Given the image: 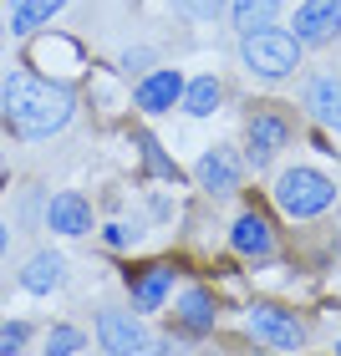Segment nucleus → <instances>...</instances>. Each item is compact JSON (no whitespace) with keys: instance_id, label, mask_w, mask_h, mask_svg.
<instances>
[{"instance_id":"1","label":"nucleus","mask_w":341,"mask_h":356,"mask_svg":"<svg viewBox=\"0 0 341 356\" xmlns=\"http://www.w3.org/2000/svg\"><path fill=\"white\" fill-rule=\"evenodd\" d=\"M72 92L61 87V82H46V76L36 72H15L6 76V92H0V118H6V127L21 143H46V138H56L61 127L72 122Z\"/></svg>"},{"instance_id":"2","label":"nucleus","mask_w":341,"mask_h":356,"mask_svg":"<svg viewBox=\"0 0 341 356\" xmlns=\"http://www.w3.org/2000/svg\"><path fill=\"white\" fill-rule=\"evenodd\" d=\"M239 61L265 82H280V76L301 67V41H296V31H280V26L250 31V36H239Z\"/></svg>"},{"instance_id":"3","label":"nucleus","mask_w":341,"mask_h":356,"mask_svg":"<svg viewBox=\"0 0 341 356\" xmlns=\"http://www.w3.org/2000/svg\"><path fill=\"white\" fill-rule=\"evenodd\" d=\"M275 204H280L290 219H316L336 204V184L316 168H285L275 178Z\"/></svg>"},{"instance_id":"4","label":"nucleus","mask_w":341,"mask_h":356,"mask_svg":"<svg viewBox=\"0 0 341 356\" xmlns=\"http://www.w3.org/2000/svg\"><path fill=\"white\" fill-rule=\"evenodd\" d=\"M184 72L178 67H158L148 76H138V87H133V107L138 112H148V118H164V112H173L178 102H184Z\"/></svg>"},{"instance_id":"5","label":"nucleus","mask_w":341,"mask_h":356,"mask_svg":"<svg viewBox=\"0 0 341 356\" xmlns=\"http://www.w3.org/2000/svg\"><path fill=\"white\" fill-rule=\"evenodd\" d=\"M97 341H102L107 356H138L148 346V331L133 311H102L97 316Z\"/></svg>"},{"instance_id":"6","label":"nucleus","mask_w":341,"mask_h":356,"mask_svg":"<svg viewBox=\"0 0 341 356\" xmlns=\"http://www.w3.org/2000/svg\"><path fill=\"white\" fill-rule=\"evenodd\" d=\"M336 31H341V0H301V10H296L301 46H331Z\"/></svg>"},{"instance_id":"7","label":"nucleus","mask_w":341,"mask_h":356,"mask_svg":"<svg viewBox=\"0 0 341 356\" xmlns=\"http://www.w3.org/2000/svg\"><path fill=\"white\" fill-rule=\"evenodd\" d=\"M250 331L265 346H275V351H301V341H306L301 321L290 311H280V305H255V311H250Z\"/></svg>"},{"instance_id":"8","label":"nucleus","mask_w":341,"mask_h":356,"mask_svg":"<svg viewBox=\"0 0 341 356\" xmlns=\"http://www.w3.org/2000/svg\"><path fill=\"white\" fill-rule=\"evenodd\" d=\"M46 229L56 234H92V204L77 188H61L51 204H46Z\"/></svg>"},{"instance_id":"9","label":"nucleus","mask_w":341,"mask_h":356,"mask_svg":"<svg viewBox=\"0 0 341 356\" xmlns=\"http://www.w3.org/2000/svg\"><path fill=\"white\" fill-rule=\"evenodd\" d=\"M285 143H290V122L285 118H275V112H255L250 118V163L255 168H265Z\"/></svg>"},{"instance_id":"10","label":"nucleus","mask_w":341,"mask_h":356,"mask_svg":"<svg viewBox=\"0 0 341 356\" xmlns=\"http://www.w3.org/2000/svg\"><path fill=\"white\" fill-rule=\"evenodd\" d=\"M306 107H311V118H316L321 127L341 133V76H336V72L311 76V87H306Z\"/></svg>"},{"instance_id":"11","label":"nucleus","mask_w":341,"mask_h":356,"mask_svg":"<svg viewBox=\"0 0 341 356\" xmlns=\"http://www.w3.org/2000/svg\"><path fill=\"white\" fill-rule=\"evenodd\" d=\"M193 173H199V184H204L209 193H235V188H239V158H235L230 148H209Z\"/></svg>"},{"instance_id":"12","label":"nucleus","mask_w":341,"mask_h":356,"mask_svg":"<svg viewBox=\"0 0 341 356\" xmlns=\"http://www.w3.org/2000/svg\"><path fill=\"white\" fill-rule=\"evenodd\" d=\"M61 280H67V260H61L56 250L31 254V260H26V270H21V285L31 290V296H46V290H56Z\"/></svg>"},{"instance_id":"13","label":"nucleus","mask_w":341,"mask_h":356,"mask_svg":"<svg viewBox=\"0 0 341 356\" xmlns=\"http://www.w3.org/2000/svg\"><path fill=\"white\" fill-rule=\"evenodd\" d=\"M61 10H67V0H15L10 6V36H36Z\"/></svg>"},{"instance_id":"14","label":"nucleus","mask_w":341,"mask_h":356,"mask_svg":"<svg viewBox=\"0 0 341 356\" xmlns=\"http://www.w3.org/2000/svg\"><path fill=\"white\" fill-rule=\"evenodd\" d=\"M127 285H133V305L138 311H158L168 296V285H173V270L168 265H148V270H138V280L127 275Z\"/></svg>"},{"instance_id":"15","label":"nucleus","mask_w":341,"mask_h":356,"mask_svg":"<svg viewBox=\"0 0 341 356\" xmlns=\"http://www.w3.org/2000/svg\"><path fill=\"white\" fill-rule=\"evenodd\" d=\"M230 245L239 254H270L275 250V234H270V224L260 219V214H239L235 229H230Z\"/></svg>"},{"instance_id":"16","label":"nucleus","mask_w":341,"mask_h":356,"mask_svg":"<svg viewBox=\"0 0 341 356\" xmlns=\"http://www.w3.org/2000/svg\"><path fill=\"white\" fill-rule=\"evenodd\" d=\"M275 15H280V0H235V6H230V21H235L239 36L275 26Z\"/></svg>"},{"instance_id":"17","label":"nucleus","mask_w":341,"mask_h":356,"mask_svg":"<svg viewBox=\"0 0 341 356\" xmlns=\"http://www.w3.org/2000/svg\"><path fill=\"white\" fill-rule=\"evenodd\" d=\"M189 112V118H214V107H219V76L214 72H204V76H193V82L184 87V102H178Z\"/></svg>"},{"instance_id":"18","label":"nucleus","mask_w":341,"mask_h":356,"mask_svg":"<svg viewBox=\"0 0 341 356\" xmlns=\"http://www.w3.org/2000/svg\"><path fill=\"white\" fill-rule=\"evenodd\" d=\"M214 300H209V290H199V285H193V290H184V300H178V321H184V326L189 331H214Z\"/></svg>"},{"instance_id":"19","label":"nucleus","mask_w":341,"mask_h":356,"mask_svg":"<svg viewBox=\"0 0 341 356\" xmlns=\"http://www.w3.org/2000/svg\"><path fill=\"white\" fill-rule=\"evenodd\" d=\"M82 346H87V336L77 326H51L46 331V356H77Z\"/></svg>"},{"instance_id":"20","label":"nucleus","mask_w":341,"mask_h":356,"mask_svg":"<svg viewBox=\"0 0 341 356\" xmlns=\"http://www.w3.org/2000/svg\"><path fill=\"white\" fill-rule=\"evenodd\" d=\"M31 341V326L26 321H15V326H0V356H21Z\"/></svg>"},{"instance_id":"21","label":"nucleus","mask_w":341,"mask_h":356,"mask_svg":"<svg viewBox=\"0 0 341 356\" xmlns=\"http://www.w3.org/2000/svg\"><path fill=\"white\" fill-rule=\"evenodd\" d=\"M230 6V0H173L178 15H193V21H214V15Z\"/></svg>"},{"instance_id":"22","label":"nucleus","mask_w":341,"mask_h":356,"mask_svg":"<svg viewBox=\"0 0 341 356\" xmlns=\"http://www.w3.org/2000/svg\"><path fill=\"white\" fill-rule=\"evenodd\" d=\"M118 67H122L127 76H148V67H153V51H148V46H138V51H122V56H118Z\"/></svg>"},{"instance_id":"23","label":"nucleus","mask_w":341,"mask_h":356,"mask_svg":"<svg viewBox=\"0 0 341 356\" xmlns=\"http://www.w3.org/2000/svg\"><path fill=\"white\" fill-rule=\"evenodd\" d=\"M138 148H143V153H148V163H153V173H164V178H178V168L168 163V158H164V153H158V143H153L148 133H143V138H138Z\"/></svg>"},{"instance_id":"24","label":"nucleus","mask_w":341,"mask_h":356,"mask_svg":"<svg viewBox=\"0 0 341 356\" xmlns=\"http://www.w3.org/2000/svg\"><path fill=\"white\" fill-rule=\"evenodd\" d=\"M102 239H107L112 250H127V229H122V224H107V229H102Z\"/></svg>"},{"instance_id":"25","label":"nucleus","mask_w":341,"mask_h":356,"mask_svg":"<svg viewBox=\"0 0 341 356\" xmlns=\"http://www.w3.org/2000/svg\"><path fill=\"white\" fill-rule=\"evenodd\" d=\"M6 250H10V224H0V260H6Z\"/></svg>"},{"instance_id":"26","label":"nucleus","mask_w":341,"mask_h":356,"mask_svg":"<svg viewBox=\"0 0 341 356\" xmlns=\"http://www.w3.org/2000/svg\"><path fill=\"white\" fill-rule=\"evenodd\" d=\"M143 356H164V341H148V346H143Z\"/></svg>"},{"instance_id":"27","label":"nucleus","mask_w":341,"mask_h":356,"mask_svg":"<svg viewBox=\"0 0 341 356\" xmlns=\"http://www.w3.org/2000/svg\"><path fill=\"white\" fill-rule=\"evenodd\" d=\"M336 356H341V336H336Z\"/></svg>"},{"instance_id":"28","label":"nucleus","mask_w":341,"mask_h":356,"mask_svg":"<svg viewBox=\"0 0 341 356\" xmlns=\"http://www.w3.org/2000/svg\"><path fill=\"white\" fill-rule=\"evenodd\" d=\"M0 173H6V163H0Z\"/></svg>"},{"instance_id":"29","label":"nucleus","mask_w":341,"mask_h":356,"mask_svg":"<svg viewBox=\"0 0 341 356\" xmlns=\"http://www.w3.org/2000/svg\"><path fill=\"white\" fill-rule=\"evenodd\" d=\"M10 6H15V0H10Z\"/></svg>"}]
</instances>
